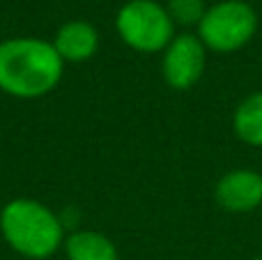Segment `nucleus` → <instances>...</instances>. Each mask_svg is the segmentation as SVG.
Segmentation results:
<instances>
[{
	"mask_svg": "<svg viewBox=\"0 0 262 260\" xmlns=\"http://www.w3.org/2000/svg\"><path fill=\"white\" fill-rule=\"evenodd\" d=\"M64 62L53 41L9 37L0 41V92L16 99H39L58 88Z\"/></svg>",
	"mask_w": 262,
	"mask_h": 260,
	"instance_id": "obj_1",
	"label": "nucleus"
},
{
	"mask_svg": "<svg viewBox=\"0 0 262 260\" xmlns=\"http://www.w3.org/2000/svg\"><path fill=\"white\" fill-rule=\"evenodd\" d=\"M0 233L12 251L30 260L51 258L64 244L60 216L35 198H14L0 210Z\"/></svg>",
	"mask_w": 262,
	"mask_h": 260,
	"instance_id": "obj_2",
	"label": "nucleus"
},
{
	"mask_svg": "<svg viewBox=\"0 0 262 260\" xmlns=\"http://www.w3.org/2000/svg\"><path fill=\"white\" fill-rule=\"evenodd\" d=\"M115 30L129 49L138 53H159L175 37V23L166 5L157 0H129L115 16Z\"/></svg>",
	"mask_w": 262,
	"mask_h": 260,
	"instance_id": "obj_3",
	"label": "nucleus"
},
{
	"mask_svg": "<svg viewBox=\"0 0 262 260\" xmlns=\"http://www.w3.org/2000/svg\"><path fill=\"white\" fill-rule=\"evenodd\" d=\"M258 30V14L246 0H221L209 5L198 23V37L207 51L232 53L253 39Z\"/></svg>",
	"mask_w": 262,
	"mask_h": 260,
	"instance_id": "obj_4",
	"label": "nucleus"
},
{
	"mask_svg": "<svg viewBox=\"0 0 262 260\" xmlns=\"http://www.w3.org/2000/svg\"><path fill=\"white\" fill-rule=\"evenodd\" d=\"M207 64V49L193 32L175 35L163 51L161 72L172 90H189L200 81Z\"/></svg>",
	"mask_w": 262,
	"mask_h": 260,
	"instance_id": "obj_5",
	"label": "nucleus"
},
{
	"mask_svg": "<svg viewBox=\"0 0 262 260\" xmlns=\"http://www.w3.org/2000/svg\"><path fill=\"white\" fill-rule=\"evenodd\" d=\"M216 203L226 212H253L262 205V175L237 168L216 182Z\"/></svg>",
	"mask_w": 262,
	"mask_h": 260,
	"instance_id": "obj_6",
	"label": "nucleus"
},
{
	"mask_svg": "<svg viewBox=\"0 0 262 260\" xmlns=\"http://www.w3.org/2000/svg\"><path fill=\"white\" fill-rule=\"evenodd\" d=\"M53 46L64 64L88 62L99 49V32L90 21L72 18L58 28L53 37Z\"/></svg>",
	"mask_w": 262,
	"mask_h": 260,
	"instance_id": "obj_7",
	"label": "nucleus"
},
{
	"mask_svg": "<svg viewBox=\"0 0 262 260\" xmlns=\"http://www.w3.org/2000/svg\"><path fill=\"white\" fill-rule=\"evenodd\" d=\"M67 260H120L118 247L99 230H76L64 237Z\"/></svg>",
	"mask_w": 262,
	"mask_h": 260,
	"instance_id": "obj_8",
	"label": "nucleus"
},
{
	"mask_svg": "<svg viewBox=\"0 0 262 260\" xmlns=\"http://www.w3.org/2000/svg\"><path fill=\"white\" fill-rule=\"evenodd\" d=\"M237 138L251 147H262V90L249 95L232 115Z\"/></svg>",
	"mask_w": 262,
	"mask_h": 260,
	"instance_id": "obj_9",
	"label": "nucleus"
},
{
	"mask_svg": "<svg viewBox=\"0 0 262 260\" xmlns=\"http://www.w3.org/2000/svg\"><path fill=\"white\" fill-rule=\"evenodd\" d=\"M166 9L175 26L189 28V26H198L203 21L207 5H205V0H168Z\"/></svg>",
	"mask_w": 262,
	"mask_h": 260,
	"instance_id": "obj_10",
	"label": "nucleus"
},
{
	"mask_svg": "<svg viewBox=\"0 0 262 260\" xmlns=\"http://www.w3.org/2000/svg\"><path fill=\"white\" fill-rule=\"evenodd\" d=\"M251 260H262V256H255V258H251Z\"/></svg>",
	"mask_w": 262,
	"mask_h": 260,
	"instance_id": "obj_11",
	"label": "nucleus"
}]
</instances>
